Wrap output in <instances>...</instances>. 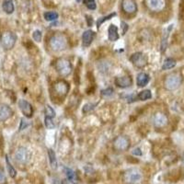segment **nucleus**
<instances>
[{"instance_id": "nucleus-1", "label": "nucleus", "mask_w": 184, "mask_h": 184, "mask_svg": "<svg viewBox=\"0 0 184 184\" xmlns=\"http://www.w3.org/2000/svg\"><path fill=\"white\" fill-rule=\"evenodd\" d=\"M50 47L54 52H60L64 50L67 45L66 36L62 34H55L50 39Z\"/></svg>"}, {"instance_id": "nucleus-2", "label": "nucleus", "mask_w": 184, "mask_h": 184, "mask_svg": "<svg viewBox=\"0 0 184 184\" xmlns=\"http://www.w3.org/2000/svg\"><path fill=\"white\" fill-rule=\"evenodd\" d=\"M16 41H17L16 34L13 32H10V31L4 32L1 36V44L5 50L12 49L16 43Z\"/></svg>"}, {"instance_id": "nucleus-3", "label": "nucleus", "mask_w": 184, "mask_h": 184, "mask_svg": "<svg viewBox=\"0 0 184 184\" xmlns=\"http://www.w3.org/2000/svg\"><path fill=\"white\" fill-rule=\"evenodd\" d=\"M55 68H56L57 72L63 77L68 76L71 73V70H72V66H71L70 62L66 59H64V58L57 60L56 65H55Z\"/></svg>"}, {"instance_id": "nucleus-4", "label": "nucleus", "mask_w": 184, "mask_h": 184, "mask_svg": "<svg viewBox=\"0 0 184 184\" xmlns=\"http://www.w3.org/2000/svg\"><path fill=\"white\" fill-rule=\"evenodd\" d=\"M181 84V78L178 74H171L165 79V88L169 90H174Z\"/></svg>"}, {"instance_id": "nucleus-5", "label": "nucleus", "mask_w": 184, "mask_h": 184, "mask_svg": "<svg viewBox=\"0 0 184 184\" xmlns=\"http://www.w3.org/2000/svg\"><path fill=\"white\" fill-rule=\"evenodd\" d=\"M124 181L129 184H137L139 183L142 180V174L140 171L137 170H130L126 171L123 175Z\"/></svg>"}, {"instance_id": "nucleus-6", "label": "nucleus", "mask_w": 184, "mask_h": 184, "mask_svg": "<svg viewBox=\"0 0 184 184\" xmlns=\"http://www.w3.org/2000/svg\"><path fill=\"white\" fill-rule=\"evenodd\" d=\"M30 159V152L26 147H19L15 153V160L20 164H26Z\"/></svg>"}, {"instance_id": "nucleus-7", "label": "nucleus", "mask_w": 184, "mask_h": 184, "mask_svg": "<svg viewBox=\"0 0 184 184\" xmlns=\"http://www.w3.org/2000/svg\"><path fill=\"white\" fill-rule=\"evenodd\" d=\"M113 145H114V148L119 151H124L128 149V147L130 146V140L128 139V137L124 135H120L114 140Z\"/></svg>"}, {"instance_id": "nucleus-8", "label": "nucleus", "mask_w": 184, "mask_h": 184, "mask_svg": "<svg viewBox=\"0 0 184 184\" xmlns=\"http://www.w3.org/2000/svg\"><path fill=\"white\" fill-rule=\"evenodd\" d=\"M146 6L152 11H161L166 6V0H145Z\"/></svg>"}, {"instance_id": "nucleus-9", "label": "nucleus", "mask_w": 184, "mask_h": 184, "mask_svg": "<svg viewBox=\"0 0 184 184\" xmlns=\"http://www.w3.org/2000/svg\"><path fill=\"white\" fill-rule=\"evenodd\" d=\"M130 60L133 64V66H137V67H144L146 65V57L144 53H140V52L132 54Z\"/></svg>"}, {"instance_id": "nucleus-10", "label": "nucleus", "mask_w": 184, "mask_h": 184, "mask_svg": "<svg viewBox=\"0 0 184 184\" xmlns=\"http://www.w3.org/2000/svg\"><path fill=\"white\" fill-rule=\"evenodd\" d=\"M122 8L126 14H134L137 11V6L134 0H122Z\"/></svg>"}, {"instance_id": "nucleus-11", "label": "nucleus", "mask_w": 184, "mask_h": 184, "mask_svg": "<svg viewBox=\"0 0 184 184\" xmlns=\"http://www.w3.org/2000/svg\"><path fill=\"white\" fill-rule=\"evenodd\" d=\"M19 107L21 110L22 113L26 117L30 118L32 116V114H33V108L25 100H19Z\"/></svg>"}, {"instance_id": "nucleus-12", "label": "nucleus", "mask_w": 184, "mask_h": 184, "mask_svg": "<svg viewBox=\"0 0 184 184\" xmlns=\"http://www.w3.org/2000/svg\"><path fill=\"white\" fill-rule=\"evenodd\" d=\"M13 114V111L9 106L6 104H0V121L5 122L9 119Z\"/></svg>"}, {"instance_id": "nucleus-13", "label": "nucleus", "mask_w": 184, "mask_h": 184, "mask_svg": "<svg viewBox=\"0 0 184 184\" xmlns=\"http://www.w3.org/2000/svg\"><path fill=\"white\" fill-rule=\"evenodd\" d=\"M54 89H55V92L58 95H60V96H66L68 90H69V86H68V84L66 83V81L61 80V81H58L57 83H55Z\"/></svg>"}, {"instance_id": "nucleus-14", "label": "nucleus", "mask_w": 184, "mask_h": 184, "mask_svg": "<svg viewBox=\"0 0 184 184\" xmlns=\"http://www.w3.org/2000/svg\"><path fill=\"white\" fill-rule=\"evenodd\" d=\"M114 82L117 87L122 88V89H125L132 85V78L130 77H118L115 78Z\"/></svg>"}, {"instance_id": "nucleus-15", "label": "nucleus", "mask_w": 184, "mask_h": 184, "mask_svg": "<svg viewBox=\"0 0 184 184\" xmlns=\"http://www.w3.org/2000/svg\"><path fill=\"white\" fill-rule=\"evenodd\" d=\"M94 38V32L91 30H86L83 35H82V41H83V46L84 47H88L91 44L92 41Z\"/></svg>"}, {"instance_id": "nucleus-16", "label": "nucleus", "mask_w": 184, "mask_h": 184, "mask_svg": "<svg viewBox=\"0 0 184 184\" xmlns=\"http://www.w3.org/2000/svg\"><path fill=\"white\" fill-rule=\"evenodd\" d=\"M168 119L163 114V113H157L154 117V124L156 127H163L167 124Z\"/></svg>"}, {"instance_id": "nucleus-17", "label": "nucleus", "mask_w": 184, "mask_h": 184, "mask_svg": "<svg viewBox=\"0 0 184 184\" xmlns=\"http://www.w3.org/2000/svg\"><path fill=\"white\" fill-rule=\"evenodd\" d=\"M150 80V78L147 74L145 73H140L138 76H137V78H136V84L138 87L142 88V87H145L148 84Z\"/></svg>"}, {"instance_id": "nucleus-18", "label": "nucleus", "mask_w": 184, "mask_h": 184, "mask_svg": "<svg viewBox=\"0 0 184 184\" xmlns=\"http://www.w3.org/2000/svg\"><path fill=\"white\" fill-rule=\"evenodd\" d=\"M109 40L111 41H115L119 39V33H118V28L113 25V24H111L109 27Z\"/></svg>"}, {"instance_id": "nucleus-19", "label": "nucleus", "mask_w": 184, "mask_h": 184, "mask_svg": "<svg viewBox=\"0 0 184 184\" xmlns=\"http://www.w3.org/2000/svg\"><path fill=\"white\" fill-rule=\"evenodd\" d=\"M3 10L7 14H12L14 12V4L12 0H4L2 4Z\"/></svg>"}, {"instance_id": "nucleus-20", "label": "nucleus", "mask_w": 184, "mask_h": 184, "mask_svg": "<svg viewBox=\"0 0 184 184\" xmlns=\"http://www.w3.org/2000/svg\"><path fill=\"white\" fill-rule=\"evenodd\" d=\"M173 25H170L169 27L166 31L164 32V35H163V38H162V41H161V52H164L167 48V44H168V38H169V34H170V31L172 29Z\"/></svg>"}, {"instance_id": "nucleus-21", "label": "nucleus", "mask_w": 184, "mask_h": 184, "mask_svg": "<svg viewBox=\"0 0 184 184\" xmlns=\"http://www.w3.org/2000/svg\"><path fill=\"white\" fill-rule=\"evenodd\" d=\"M48 157L50 160V164L53 170L57 169V160H56V156L53 149H48Z\"/></svg>"}, {"instance_id": "nucleus-22", "label": "nucleus", "mask_w": 184, "mask_h": 184, "mask_svg": "<svg viewBox=\"0 0 184 184\" xmlns=\"http://www.w3.org/2000/svg\"><path fill=\"white\" fill-rule=\"evenodd\" d=\"M64 170L66 172V178H67V181H77V176H76V173L75 171L69 168H64Z\"/></svg>"}, {"instance_id": "nucleus-23", "label": "nucleus", "mask_w": 184, "mask_h": 184, "mask_svg": "<svg viewBox=\"0 0 184 184\" xmlns=\"http://www.w3.org/2000/svg\"><path fill=\"white\" fill-rule=\"evenodd\" d=\"M175 66H176V61L172 58H168L164 61L163 66H162V69L163 70H168V69L173 68Z\"/></svg>"}, {"instance_id": "nucleus-24", "label": "nucleus", "mask_w": 184, "mask_h": 184, "mask_svg": "<svg viewBox=\"0 0 184 184\" xmlns=\"http://www.w3.org/2000/svg\"><path fill=\"white\" fill-rule=\"evenodd\" d=\"M151 98H152V93L149 89L143 90L138 94V99L140 100H149Z\"/></svg>"}, {"instance_id": "nucleus-25", "label": "nucleus", "mask_w": 184, "mask_h": 184, "mask_svg": "<svg viewBox=\"0 0 184 184\" xmlns=\"http://www.w3.org/2000/svg\"><path fill=\"white\" fill-rule=\"evenodd\" d=\"M6 163H7V168H8V173H9V175H10V177H16V175H17V171L15 170V169L13 168V166L10 164V162H9V159H8V156H6Z\"/></svg>"}, {"instance_id": "nucleus-26", "label": "nucleus", "mask_w": 184, "mask_h": 184, "mask_svg": "<svg viewBox=\"0 0 184 184\" xmlns=\"http://www.w3.org/2000/svg\"><path fill=\"white\" fill-rule=\"evenodd\" d=\"M43 16H44L45 20H47V21H53V20H55L58 18V13L53 12V11H49V12H45Z\"/></svg>"}, {"instance_id": "nucleus-27", "label": "nucleus", "mask_w": 184, "mask_h": 184, "mask_svg": "<svg viewBox=\"0 0 184 184\" xmlns=\"http://www.w3.org/2000/svg\"><path fill=\"white\" fill-rule=\"evenodd\" d=\"M115 16H116V13H111V14H110V15H108V16H105V17H102V18L99 19H98V21H97V27H98V28H100V26L103 22H105L106 20L111 19V18H113V17H115Z\"/></svg>"}, {"instance_id": "nucleus-28", "label": "nucleus", "mask_w": 184, "mask_h": 184, "mask_svg": "<svg viewBox=\"0 0 184 184\" xmlns=\"http://www.w3.org/2000/svg\"><path fill=\"white\" fill-rule=\"evenodd\" d=\"M44 122H45V126H46L47 129H54L55 123L53 122V118H50V117H46V116H45Z\"/></svg>"}, {"instance_id": "nucleus-29", "label": "nucleus", "mask_w": 184, "mask_h": 184, "mask_svg": "<svg viewBox=\"0 0 184 184\" xmlns=\"http://www.w3.org/2000/svg\"><path fill=\"white\" fill-rule=\"evenodd\" d=\"M45 115L46 117H50V118H53L55 116V111H53L51 106L47 105L45 107Z\"/></svg>"}, {"instance_id": "nucleus-30", "label": "nucleus", "mask_w": 184, "mask_h": 184, "mask_svg": "<svg viewBox=\"0 0 184 184\" xmlns=\"http://www.w3.org/2000/svg\"><path fill=\"white\" fill-rule=\"evenodd\" d=\"M41 37H42V34H41V31L39 30H36L33 31L32 33V38L34 39V41H36L37 42H40L41 41Z\"/></svg>"}, {"instance_id": "nucleus-31", "label": "nucleus", "mask_w": 184, "mask_h": 184, "mask_svg": "<svg viewBox=\"0 0 184 184\" xmlns=\"http://www.w3.org/2000/svg\"><path fill=\"white\" fill-rule=\"evenodd\" d=\"M86 6L88 7V8L89 9H96V3H95V0H84Z\"/></svg>"}, {"instance_id": "nucleus-32", "label": "nucleus", "mask_w": 184, "mask_h": 184, "mask_svg": "<svg viewBox=\"0 0 184 184\" xmlns=\"http://www.w3.org/2000/svg\"><path fill=\"white\" fill-rule=\"evenodd\" d=\"M95 106H96V104H91V103L86 104V105L84 106V108H83V112L85 113V112L90 111H92V110L95 108Z\"/></svg>"}, {"instance_id": "nucleus-33", "label": "nucleus", "mask_w": 184, "mask_h": 184, "mask_svg": "<svg viewBox=\"0 0 184 184\" xmlns=\"http://www.w3.org/2000/svg\"><path fill=\"white\" fill-rule=\"evenodd\" d=\"M29 125H30V123H29V122H25V120H24V119H21V120H20V125H19V131H22V130H24L25 128H27Z\"/></svg>"}, {"instance_id": "nucleus-34", "label": "nucleus", "mask_w": 184, "mask_h": 184, "mask_svg": "<svg viewBox=\"0 0 184 184\" xmlns=\"http://www.w3.org/2000/svg\"><path fill=\"white\" fill-rule=\"evenodd\" d=\"M112 93H113V89H112L111 88H109V89H103V90L101 91V95L107 97V96H111V95H112Z\"/></svg>"}, {"instance_id": "nucleus-35", "label": "nucleus", "mask_w": 184, "mask_h": 184, "mask_svg": "<svg viewBox=\"0 0 184 184\" xmlns=\"http://www.w3.org/2000/svg\"><path fill=\"white\" fill-rule=\"evenodd\" d=\"M121 29H122V35H123V34L126 33V31H127V30H128V25H127L124 21H122V22L121 23Z\"/></svg>"}, {"instance_id": "nucleus-36", "label": "nucleus", "mask_w": 184, "mask_h": 184, "mask_svg": "<svg viewBox=\"0 0 184 184\" xmlns=\"http://www.w3.org/2000/svg\"><path fill=\"white\" fill-rule=\"evenodd\" d=\"M132 154H133V156L140 157V156H142V151H141V149H140L139 147H137V148H134V149L132 151Z\"/></svg>"}, {"instance_id": "nucleus-37", "label": "nucleus", "mask_w": 184, "mask_h": 184, "mask_svg": "<svg viewBox=\"0 0 184 184\" xmlns=\"http://www.w3.org/2000/svg\"><path fill=\"white\" fill-rule=\"evenodd\" d=\"M6 180V177H5V174L2 170H0V182H4Z\"/></svg>"}, {"instance_id": "nucleus-38", "label": "nucleus", "mask_w": 184, "mask_h": 184, "mask_svg": "<svg viewBox=\"0 0 184 184\" xmlns=\"http://www.w3.org/2000/svg\"><path fill=\"white\" fill-rule=\"evenodd\" d=\"M53 184H64V182H61V181L59 179H55L53 181Z\"/></svg>"}, {"instance_id": "nucleus-39", "label": "nucleus", "mask_w": 184, "mask_h": 184, "mask_svg": "<svg viewBox=\"0 0 184 184\" xmlns=\"http://www.w3.org/2000/svg\"><path fill=\"white\" fill-rule=\"evenodd\" d=\"M64 184H79V183H77L76 181H66V182H64Z\"/></svg>"}, {"instance_id": "nucleus-40", "label": "nucleus", "mask_w": 184, "mask_h": 184, "mask_svg": "<svg viewBox=\"0 0 184 184\" xmlns=\"http://www.w3.org/2000/svg\"><path fill=\"white\" fill-rule=\"evenodd\" d=\"M78 1H80V0H78Z\"/></svg>"}]
</instances>
